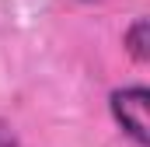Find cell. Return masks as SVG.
Here are the masks:
<instances>
[{
    "mask_svg": "<svg viewBox=\"0 0 150 147\" xmlns=\"http://www.w3.org/2000/svg\"><path fill=\"white\" fill-rule=\"evenodd\" d=\"M108 112L133 144H150V91L147 84H122L108 95Z\"/></svg>",
    "mask_w": 150,
    "mask_h": 147,
    "instance_id": "cell-1",
    "label": "cell"
},
{
    "mask_svg": "<svg viewBox=\"0 0 150 147\" xmlns=\"http://www.w3.org/2000/svg\"><path fill=\"white\" fill-rule=\"evenodd\" d=\"M122 46H126V53H129L136 63H147L150 60V21L143 14L133 18V25L122 32Z\"/></svg>",
    "mask_w": 150,
    "mask_h": 147,
    "instance_id": "cell-2",
    "label": "cell"
}]
</instances>
